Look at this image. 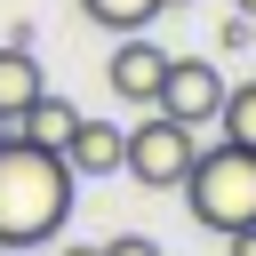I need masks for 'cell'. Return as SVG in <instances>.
Returning a JSON list of instances; mask_svg holds the SVG:
<instances>
[{
  "label": "cell",
  "mask_w": 256,
  "mask_h": 256,
  "mask_svg": "<svg viewBox=\"0 0 256 256\" xmlns=\"http://www.w3.org/2000/svg\"><path fill=\"white\" fill-rule=\"evenodd\" d=\"M184 208H192V224H208V232H256V152L248 144H208V152H192V168H184Z\"/></svg>",
  "instance_id": "obj_2"
},
{
  "label": "cell",
  "mask_w": 256,
  "mask_h": 256,
  "mask_svg": "<svg viewBox=\"0 0 256 256\" xmlns=\"http://www.w3.org/2000/svg\"><path fill=\"white\" fill-rule=\"evenodd\" d=\"M48 80H40V56H32V40H0V120H16L32 96H40Z\"/></svg>",
  "instance_id": "obj_8"
},
{
  "label": "cell",
  "mask_w": 256,
  "mask_h": 256,
  "mask_svg": "<svg viewBox=\"0 0 256 256\" xmlns=\"http://www.w3.org/2000/svg\"><path fill=\"white\" fill-rule=\"evenodd\" d=\"M192 152H200V136H192L184 120H168V112H144V120L128 128V152H120V168H128L136 184H152V192H176V184H184V168H192Z\"/></svg>",
  "instance_id": "obj_3"
},
{
  "label": "cell",
  "mask_w": 256,
  "mask_h": 256,
  "mask_svg": "<svg viewBox=\"0 0 256 256\" xmlns=\"http://www.w3.org/2000/svg\"><path fill=\"white\" fill-rule=\"evenodd\" d=\"M160 72H168V48L144 40V32H120V48H112V64H104L112 96H120V104H152V96H160Z\"/></svg>",
  "instance_id": "obj_5"
},
{
  "label": "cell",
  "mask_w": 256,
  "mask_h": 256,
  "mask_svg": "<svg viewBox=\"0 0 256 256\" xmlns=\"http://www.w3.org/2000/svg\"><path fill=\"white\" fill-rule=\"evenodd\" d=\"M64 256H96V248H80V240H72V248H64Z\"/></svg>",
  "instance_id": "obj_13"
},
{
  "label": "cell",
  "mask_w": 256,
  "mask_h": 256,
  "mask_svg": "<svg viewBox=\"0 0 256 256\" xmlns=\"http://www.w3.org/2000/svg\"><path fill=\"white\" fill-rule=\"evenodd\" d=\"M216 128H224V144H248V152H256V80H232V88H224Z\"/></svg>",
  "instance_id": "obj_9"
},
{
  "label": "cell",
  "mask_w": 256,
  "mask_h": 256,
  "mask_svg": "<svg viewBox=\"0 0 256 256\" xmlns=\"http://www.w3.org/2000/svg\"><path fill=\"white\" fill-rule=\"evenodd\" d=\"M80 16L104 32H144L152 16H168V0H80Z\"/></svg>",
  "instance_id": "obj_10"
},
{
  "label": "cell",
  "mask_w": 256,
  "mask_h": 256,
  "mask_svg": "<svg viewBox=\"0 0 256 256\" xmlns=\"http://www.w3.org/2000/svg\"><path fill=\"white\" fill-rule=\"evenodd\" d=\"M72 216V168L64 152H40L24 136H0V248H40Z\"/></svg>",
  "instance_id": "obj_1"
},
{
  "label": "cell",
  "mask_w": 256,
  "mask_h": 256,
  "mask_svg": "<svg viewBox=\"0 0 256 256\" xmlns=\"http://www.w3.org/2000/svg\"><path fill=\"white\" fill-rule=\"evenodd\" d=\"M96 256H160V240H152V232H120V240H104Z\"/></svg>",
  "instance_id": "obj_11"
},
{
  "label": "cell",
  "mask_w": 256,
  "mask_h": 256,
  "mask_svg": "<svg viewBox=\"0 0 256 256\" xmlns=\"http://www.w3.org/2000/svg\"><path fill=\"white\" fill-rule=\"evenodd\" d=\"M232 16H248V24H256V0H232Z\"/></svg>",
  "instance_id": "obj_12"
},
{
  "label": "cell",
  "mask_w": 256,
  "mask_h": 256,
  "mask_svg": "<svg viewBox=\"0 0 256 256\" xmlns=\"http://www.w3.org/2000/svg\"><path fill=\"white\" fill-rule=\"evenodd\" d=\"M120 152H128V128L88 120V112H80V128L64 136V168H72V184H80V176H88V184H96V176H120Z\"/></svg>",
  "instance_id": "obj_6"
},
{
  "label": "cell",
  "mask_w": 256,
  "mask_h": 256,
  "mask_svg": "<svg viewBox=\"0 0 256 256\" xmlns=\"http://www.w3.org/2000/svg\"><path fill=\"white\" fill-rule=\"evenodd\" d=\"M80 128V112H72V96H56V88H40L24 112H16V136L24 144H40V152H64V136Z\"/></svg>",
  "instance_id": "obj_7"
},
{
  "label": "cell",
  "mask_w": 256,
  "mask_h": 256,
  "mask_svg": "<svg viewBox=\"0 0 256 256\" xmlns=\"http://www.w3.org/2000/svg\"><path fill=\"white\" fill-rule=\"evenodd\" d=\"M224 88H232V80H224L208 56H168L152 112H168V120H184V128L200 136V128H216V104H224Z\"/></svg>",
  "instance_id": "obj_4"
}]
</instances>
